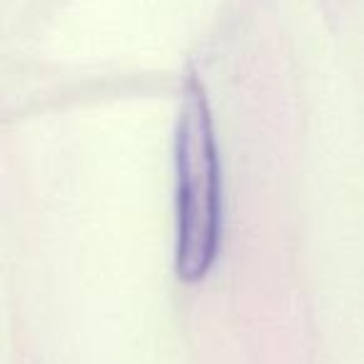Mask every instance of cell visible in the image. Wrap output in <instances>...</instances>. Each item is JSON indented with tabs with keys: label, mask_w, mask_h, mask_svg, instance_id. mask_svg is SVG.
I'll return each mask as SVG.
<instances>
[{
	"label": "cell",
	"mask_w": 364,
	"mask_h": 364,
	"mask_svg": "<svg viewBox=\"0 0 364 364\" xmlns=\"http://www.w3.org/2000/svg\"><path fill=\"white\" fill-rule=\"evenodd\" d=\"M175 175V274L180 282L198 284L215 267L223 245V165L213 110L198 75H190L182 90Z\"/></svg>",
	"instance_id": "cell-1"
}]
</instances>
